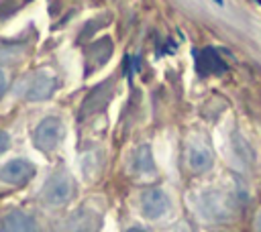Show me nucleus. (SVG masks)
Returning <instances> with one entry per match:
<instances>
[{"label": "nucleus", "mask_w": 261, "mask_h": 232, "mask_svg": "<svg viewBox=\"0 0 261 232\" xmlns=\"http://www.w3.org/2000/svg\"><path fill=\"white\" fill-rule=\"evenodd\" d=\"M63 132H65L63 122H61L59 118H55V116H47V118H43V120L37 124L33 138H35V144H37L41 151H47V153H49V151H53V149L61 142Z\"/></svg>", "instance_id": "1"}, {"label": "nucleus", "mask_w": 261, "mask_h": 232, "mask_svg": "<svg viewBox=\"0 0 261 232\" xmlns=\"http://www.w3.org/2000/svg\"><path fill=\"white\" fill-rule=\"evenodd\" d=\"M110 94H112V83H110V81H108V85H106V83L96 85V88L88 94V98L84 100V104H82V108H80V118H88V116L100 112V110L108 104Z\"/></svg>", "instance_id": "2"}, {"label": "nucleus", "mask_w": 261, "mask_h": 232, "mask_svg": "<svg viewBox=\"0 0 261 232\" xmlns=\"http://www.w3.org/2000/svg\"><path fill=\"white\" fill-rule=\"evenodd\" d=\"M35 173V167L29 163V161H22V159H14L10 163H6L2 169H0V177L2 181L6 183H12V185H20V183H27Z\"/></svg>", "instance_id": "3"}, {"label": "nucleus", "mask_w": 261, "mask_h": 232, "mask_svg": "<svg viewBox=\"0 0 261 232\" xmlns=\"http://www.w3.org/2000/svg\"><path fill=\"white\" fill-rule=\"evenodd\" d=\"M55 88H57V79H55L51 73L41 71V73L35 75V79H31V83H29L24 96H27V100H33V102H37V100H47V98L55 92Z\"/></svg>", "instance_id": "4"}, {"label": "nucleus", "mask_w": 261, "mask_h": 232, "mask_svg": "<svg viewBox=\"0 0 261 232\" xmlns=\"http://www.w3.org/2000/svg\"><path fill=\"white\" fill-rule=\"evenodd\" d=\"M71 195V181L65 175H55L45 185V197L51 204H63Z\"/></svg>", "instance_id": "5"}, {"label": "nucleus", "mask_w": 261, "mask_h": 232, "mask_svg": "<svg viewBox=\"0 0 261 232\" xmlns=\"http://www.w3.org/2000/svg\"><path fill=\"white\" fill-rule=\"evenodd\" d=\"M198 69L204 75H212V73L216 75V73H224L228 69V65L220 59V55L216 53V49L204 47L202 53H200V57H198Z\"/></svg>", "instance_id": "6"}, {"label": "nucleus", "mask_w": 261, "mask_h": 232, "mask_svg": "<svg viewBox=\"0 0 261 232\" xmlns=\"http://www.w3.org/2000/svg\"><path fill=\"white\" fill-rule=\"evenodd\" d=\"M165 210H167V197L163 195V191L153 189L143 195V212L147 218H159Z\"/></svg>", "instance_id": "7"}, {"label": "nucleus", "mask_w": 261, "mask_h": 232, "mask_svg": "<svg viewBox=\"0 0 261 232\" xmlns=\"http://www.w3.org/2000/svg\"><path fill=\"white\" fill-rule=\"evenodd\" d=\"M0 232H37V228H35V222L27 214L12 212L0 224Z\"/></svg>", "instance_id": "8"}, {"label": "nucleus", "mask_w": 261, "mask_h": 232, "mask_svg": "<svg viewBox=\"0 0 261 232\" xmlns=\"http://www.w3.org/2000/svg\"><path fill=\"white\" fill-rule=\"evenodd\" d=\"M110 55H112V41H110L108 37H104V39L92 43L90 49H88V59H90L96 67H100L102 63H106V59H110Z\"/></svg>", "instance_id": "9"}, {"label": "nucleus", "mask_w": 261, "mask_h": 232, "mask_svg": "<svg viewBox=\"0 0 261 232\" xmlns=\"http://www.w3.org/2000/svg\"><path fill=\"white\" fill-rule=\"evenodd\" d=\"M190 165H192V169H196V171L208 169V167L212 165V155H210V151L204 149V147H192V149H190Z\"/></svg>", "instance_id": "10"}, {"label": "nucleus", "mask_w": 261, "mask_h": 232, "mask_svg": "<svg viewBox=\"0 0 261 232\" xmlns=\"http://www.w3.org/2000/svg\"><path fill=\"white\" fill-rule=\"evenodd\" d=\"M135 169L137 171H153V159H151V149L147 144H143L137 151V159H135Z\"/></svg>", "instance_id": "11"}, {"label": "nucleus", "mask_w": 261, "mask_h": 232, "mask_svg": "<svg viewBox=\"0 0 261 232\" xmlns=\"http://www.w3.org/2000/svg\"><path fill=\"white\" fill-rule=\"evenodd\" d=\"M8 147H10V136L4 130H0V153H4Z\"/></svg>", "instance_id": "12"}, {"label": "nucleus", "mask_w": 261, "mask_h": 232, "mask_svg": "<svg viewBox=\"0 0 261 232\" xmlns=\"http://www.w3.org/2000/svg\"><path fill=\"white\" fill-rule=\"evenodd\" d=\"M4 90H6V77H4V73H2V69H0V96L4 94Z\"/></svg>", "instance_id": "13"}, {"label": "nucleus", "mask_w": 261, "mask_h": 232, "mask_svg": "<svg viewBox=\"0 0 261 232\" xmlns=\"http://www.w3.org/2000/svg\"><path fill=\"white\" fill-rule=\"evenodd\" d=\"M128 232H147V230H141V228H133V230H128Z\"/></svg>", "instance_id": "14"}, {"label": "nucleus", "mask_w": 261, "mask_h": 232, "mask_svg": "<svg viewBox=\"0 0 261 232\" xmlns=\"http://www.w3.org/2000/svg\"><path fill=\"white\" fill-rule=\"evenodd\" d=\"M214 2H216V4H222V0H214Z\"/></svg>", "instance_id": "15"}]
</instances>
